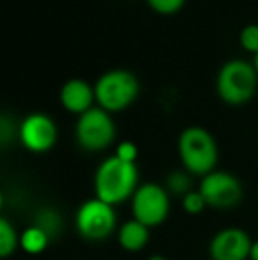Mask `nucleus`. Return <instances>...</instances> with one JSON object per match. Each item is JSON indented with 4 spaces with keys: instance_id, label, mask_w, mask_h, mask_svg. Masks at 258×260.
I'll return each mask as SVG.
<instances>
[{
    "instance_id": "1",
    "label": "nucleus",
    "mask_w": 258,
    "mask_h": 260,
    "mask_svg": "<svg viewBox=\"0 0 258 260\" xmlns=\"http://www.w3.org/2000/svg\"><path fill=\"white\" fill-rule=\"evenodd\" d=\"M138 168L136 163L119 159L117 156H110L97 167L94 175V191L96 199L119 206L128 199H133L138 189Z\"/></svg>"
},
{
    "instance_id": "2",
    "label": "nucleus",
    "mask_w": 258,
    "mask_h": 260,
    "mask_svg": "<svg viewBox=\"0 0 258 260\" xmlns=\"http://www.w3.org/2000/svg\"><path fill=\"white\" fill-rule=\"evenodd\" d=\"M177 151L184 170L191 175L205 177L216 170L219 151L216 138L205 127L188 126L186 129H182L177 140Z\"/></svg>"
},
{
    "instance_id": "3",
    "label": "nucleus",
    "mask_w": 258,
    "mask_h": 260,
    "mask_svg": "<svg viewBox=\"0 0 258 260\" xmlns=\"http://www.w3.org/2000/svg\"><path fill=\"white\" fill-rule=\"evenodd\" d=\"M258 90V73L253 62L230 58L223 62L216 76V92L227 105L239 106L251 101Z\"/></svg>"
},
{
    "instance_id": "4",
    "label": "nucleus",
    "mask_w": 258,
    "mask_h": 260,
    "mask_svg": "<svg viewBox=\"0 0 258 260\" xmlns=\"http://www.w3.org/2000/svg\"><path fill=\"white\" fill-rule=\"evenodd\" d=\"M97 106L106 112H122L136 101L140 94V80L133 71L114 68L104 71L94 83Z\"/></svg>"
},
{
    "instance_id": "5",
    "label": "nucleus",
    "mask_w": 258,
    "mask_h": 260,
    "mask_svg": "<svg viewBox=\"0 0 258 260\" xmlns=\"http://www.w3.org/2000/svg\"><path fill=\"white\" fill-rule=\"evenodd\" d=\"M76 142L83 151L101 152L108 149L117 138V126L110 112L101 106H92L78 115L75 127Z\"/></svg>"
},
{
    "instance_id": "6",
    "label": "nucleus",
    "mask_w": 258,
    "mask_h": 260,
    "mask_svg": "<svg viewBox=\"0 0 258 260\" xmlns=\"http://www.w3.org/2000/svg\"><path fill=\"white\" fill-rule=\"evenodd\" d=\"M75 225L78 234L87 241H104L117 226V214L110 204L99 199H90L80 206Z\"/></svg>"
},
{
    "instance_id": "7",
    "label": "nucleus",
    "mask_w": 258,
    "mask_h": 260,
    "mask_svg": "<svg viewBox=\"0 0 258 260\" xmlns=\"http://www.w3.org/2000/svg\"><path fill=\"white\" fill-rule=\"evenodd\" d=\"M131 211L134 219L149 229L161 225L170 214V193L161 184L143 182L131 199Z\"/></svg>"
},
{
    "instance_id": "8",
    "label": "nucleus",
    "mask_w": 258,
    "mask_h": 260,
    "mask_svg": "<svg viewBox=\"0 0 258 260\" xmlns=\"http://www.w3.org/2000/svg\"><path fill=\"white\" fill-rule=\"evenodd\" d=\"M200 193L207 202V207L230 209L242 200V184L234 174L223 170H214L202 177Z\"/></svg>"
},
{
    "instance_id": "9",
    "label": "nucleus",
    "mask_w": 258,
    "mask_h": 260,
    "mask_svg": "<svg viewBox=\"0 0 258 260\" xmlns=\"http://www.w3.org/2000/svg\"><path fill=\"white\" fill-rule=\"evenodd\" d=\"M18 137L27 151L46 152L57 144L59 127L50 115L35 112L23 119L18 129Z\"/></svg>"
},
{
    "instance_id": "10",
    "label": "nucleus",
    "mask_w": 258,
    "mask_h": 260,
    "mask_svg": "<svg viewBox=\"0 0 258 260\" xmlns=\"http://www.w3.org/2000/svg\"><path fill=\"white\" fill-rule=\"evenodd\" d=\"M253 241L242 229L228 226L216 234L209 243L212 260H249Z\"/></svg>"
},
{
    "instance_id": "11",
    "label": "nucleus",
    "mask_w": 258,
    "mask_h": 260,
    "mask_svg": "<svg viewBox=\"0 0 258 260\" xmlns=\"http://www.w3.org/2000/svg\"><path fill=\"white\" fill-rule=\"evenodd\" d=\"M96 101V90L83 78H69L60 87V103L67 112L82 115L87 110L92 108Z\"/></svg>"
},
{
    "instance_id": "12",
    "label": "nucleus",
    "mask_w": 258,
    "mask_h": 260,
    "mask_svg": "<svg viewBox=\"0 0 258 260\" xmlns=\"http://www.w3.org/2000/svg\"><path fill=\"white\" fill-rule=\"evenodd\" d=\"M149 239H151L149 226H145L143 223H140L134 218L126 221L117 232V241L121 244V248L126 251H131V253L143 250L147 246Z\"/></svg>"
},
{
    "instance_id": "13",
    "label": "nucleus",
    "mask_w": 258,
    "mask_h": 260,
    "mask_svg": "<svg viewBox=\"0 0 258 260\" xmlns=\"http://www.w3.org/2000/svg\"><path fill=\"white\" fill-rule=\"evenodd\" d=\"M50 243H52V239H50L48 234L35 225L25 229L20 236V248L28 255L41 253V251H45L48 248Z\"/></svg>"
},
{
    "instance_id": "14",
    "label": "nucleus",
    "mask_w": 258,
    "mask_h": 260,
    "mask_svg": "<svg viewBox=\"0 0 258 260\" xmlns=\"http://www.w3.org/2000/svg\"><path fill=\"white\" fill-rule=\"evenodd\" d=\"M34 225L39 226L41 230H45L50 236V239H55V237L62 232L64 219L59 211H55V209H52V207H45L38 212V216H35V219H34Z\"/></svg>"
},
{
    "instance_id": "15",
    "label": "nucleus",
    "mask_w": 258,
    "mask_h": 260,
    "mask_svg": "<svg viewBox=\"0 0 258 260\" xmlns=\"http://www.w3.org/2000/svg\"><path fill=\"white\" fill-rule=\"evenodd\" d=\"M18 248H20V236L16 229L6 218H0V257L9 258Z\"/></svg>"
},
{
    "instance_id": "16",
    "label": "nucleus",
    "mask_w": 258,
    "mask_h": 260,
    "mask_svg": "<svg viewBox=\"0 0 258 260\" xmlns=\"http://www.w3.org/2000/svg\"><path fill=\"white\" fill-rule=\"evenodd\" d=\"M190 172L186 170H173L172 174L166 177V182H165V188L168 193H173V195H179V197H184L186 193H190L191 186V177H190Z\"/></svg>"
},
{
    "instance_id": "17",
    "label": "nucleus",
    "mask_w": 258,
    "mask_h": 260,
    "mask_svg": "<svg viewBox=\"0 0 258 260\" xmlns=\"http://www.w3.org/2000/svg\"><path fill=\"white\" fill-rule=\"evenodd\" d=\"M239 43L249 53H258V23H248L239 32Z\"/></svg>"
},
{
    "instance_id": "18",
    "label": "nucleus",
    "mask_w": 258,
    "mask_h": 260,
    "mask_svg": "<svg viewBox=\"0 0 258 260\" xmlns=\"http://www.w3.org/2000/svg\"><path fill=\"white\" fill-rule=\"evenodd\" d=\"M207 207V202L203 199V195L200 193V189H191L190 193L182 197V209L188 212V214L195 216L203 212V209Z\"/></svg>"
},
{
    "instance_id": "19",
    "label": "nucleus",
    "mask_w": 258,
    "mask_h": 260,
    "mask_svg": "<svg viewBox=\"0 0 258 260\" xmlns=\"http://www.w3.org/2000/svg\"><path fill=\"white\" fill-rule=\"evenodd\" d=\"M145 2L158 14H175L182 9L186 0H145Z\"/></svg>"
},
{
    "instance_id": "20",
    "label": "nucleus",
    "mask_w": 258,
    "mask_h": 260,
    "mask_svg": "<svg viewBox=\"0 0 258 260\" xmlns=\"http://www.w3.org/2000/svg\"><path fill=\"white\" fill-rule=\"evenodd\" d=\"M115 156L122 161H128V163H134L138 157V147L133 144V142H122V144L117 145V151H115Z\"/></svg>"
},
{
    "instance_id": "21",
    "label": "nucleus",
    "mask_w": 258,
    "mask_h": 260,
    "mask_svg": "<svg viewBox=\"0 0 258 260\" xmlns=\"http://www.w3.org/2000/svg\"><path fill=\"white\" fill-rule=\"evenodd\" d=\"M249 260H258V239H256V241H253L251 255H249Z\"/></svg>"
},
{
    "instance_id": "22",
    "label": "nucleus",
    "mask_w": 258,
    "mask_h": 260,
    "mask_svg": "<svg viewBox=\"0 0 258 260\" xmlns=\"http://www.w3.org/2000/svg\"><path fill=\"white\" fill-rule=\"evenodd\" d=\"M253 66H255V69H256V73H258V53H255L253 55Z\"/></svg>"
},
{
    "instance_id": "23",
    "label": "nucleus",
    "mask_w": 258,
    "mask_h": 260,
    "mask_svg": "<svg viewBox=\"0 0 258 260\" xmlns=\"http://www.w3.org/2000/svg\"><path fill=\"white\" fill-rule=\"evenodd\" d=\"M147 260H166L163 255H152V257H149Z\"/></svg>"
}]
</instances>
